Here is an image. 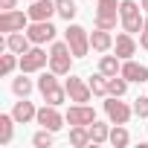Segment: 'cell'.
I'll list each match as a JSON object with an SVG mask.
<instances>
[{
    "label": "cell",
    "mask_w": 148,
    "mask_h": 148,
    "mask_svg": "<svg viewBox=\"0 0 148 148\" xmlns=\"http://www.w3.org/2000/svg\"><path fill=\"white\" fill-rule=\"evenodd\" d=\"M38 90H41V96L47 99V105H61L64 99H67V87H61L58 84V73H44V76L38 79Z\"/></svg>",
    "instance_id": "6da1fadb"
},
{
    "label": "cell",
    "mask_w": 148,
    "mask_h": 148,
    "mask_svg": "<svg viewBox=\"0 0 148 148\" xmlns=\"http://www.w3.org/2000/svg\"><path fill=\"white\" fill-rule=\"evenodd\" d=\"M64 41L70 44V49H73L76 58H84V55L90 52V32H87L84 26H79V23H70V26L64 29Z\"/></svg>",
    "instance_id": "7a4b0ae2"
},
{
    "label": "cell",
    "mask_w": 148,
    "mask_h": 148,
    "mask_svg": "<svg viewBox=\"0 0 148 148\" xmlns=\"http://www.w3.org/2000/svg\"><path fill=\"white\" fill-rule=\"evenodd\" d=\"M142 6L139 3H134V0H122L119 3V23L125 26V32H142V23H145V18H142V12H139Z\"/></svg>",
    "instance_id": "3957f363"
},
{
    "label": "cell",
    "mask_w": 148,
    "mask_h": 148,
    "mask_svg": "<svg viewBox=\"0 0 148 148\" xmlns=\"http://www.w3.org/2000/svg\"><path fill=\"white\" fill-rule=\"evenodd\" d=\"M73 49H70V44L67 41H58V44H52V49H49V70L52 73H58V76H67L70 73V67H73Z\"/></svg>",
    "instance_id": "277c9868"
},
{
    "label": "cell",
    "mask_w": 148,
    "mask_h": 148,
    "mask_svg": "<svg viewBox=\"0 0 148 148\" xmlns=\"http://www.w3.org/2000/svg\"><path fill=\"white\" fill-rule=\"evenodd\" d=\"M47 64H49V55H47L38 44H35L29 52L21 55V73H38V70H44Z\"/></svg>",
    "instance_id": "5b68a950"
},
{
    "label": "cell",
    "mask_w": 148,
    "mask_h": 148,
    "mask_svg": "<svg viewBox=\"0 0 148 148\" xmlns=\"http://www.w3.org/2000/svg\"><path fill=\"white\" fill-rule=\"evenodd\" d=\"M64 87H67L70 102H79V105H87V102H90V96H93L90 84H87L84 79H79V76H70V79L64 82Z\"/></svg>",
    "instance_id": "8992f818"
},
{
    "label": "cell",
    "mask_w": 148,
    "mask_h": 148,
    "mask_svg": "<svg viewBox=\"0 0 148 148\" xmlns=\"http://www.w3.org/2000/svg\"><path fill=\"white\" fill-rule=\"evenodd\" d=\"M105 113H108V119H110L113 125H128L134 108H128L125 102H119V96H110V99L105 102Z\"/></svg>",
    "instance_id": "52a82bcc"
},
{
    "label": "cell",
    "mask_w": 148,
    "mask_h": 148,
    "mask_svg": "<svg viewBox=\"0 0 148 148\" xmlns=\"http://www.w3.org/2000/svg\"><path fill=\"white\" fill-rule=\"evenodd\" d=\"M55 26L49 23V21H32V26H26V35H29V41L32 44H47V41H55Z\"/></svg>",
    "instance_id": "ba28073f"
},
{
    "label": "cell",
    "mask_w": 148,
    "mask_h": 148,
    "mask_svg": "<svg viewBox=\"0 0 148 148\" xmlns=\"http://www.w3.org/2000/svg\"><path fill=\"white\" fill-rule=\"evenodd\" d=\"M26 23H29V15L18 12V9H9L0 15V32H23Z\"/></svg>",
    "instance_id": "9c48e42d"
},
{
    "label": "cell",
    "mask_w": 148,
    "mask_h": 148,
    "mask_svg": "<svg viewBox=\"0 0 148 148\" xmlns=\"http://www.w3.org/2000/svg\"><path fill=\"white\" fill-rule=\"evenodd\" d=\"M64 119H67V125H93L96 122V110L90 108V105H73L67 113H64Z\"/></svg>",
    "instance_id": "30bf717a"
},
{
    "label": "cell",
    "mask_w": 148,
    "mask_h": 148,
    "mask_svg": "<svg viewBox=\"0 0 148 148\" xmlns=\"http://www.w3.org/2000/svg\"><path fill=\"white\" fill-rule=\"evenodd\" d=\"M35 119H38V125H41V128H49V131H61V128H64V122H67V119L58 113V108H55V105H44V108L38 110V116H35Z\"/></svg>",
    "instance_id": "8fae6325"
},
{
    "label": "cell",
    "mask_w": 148,
    "mask_h": 148,
    "mask_svg": "<svg viewBox=\"0 0 148 148\" xmlns=\"http://www.w3.org/2000/svg\"><path fill=\"white\" fill-rule=\"evenodd\" d=\"M29 21H49L52 15H58L55 9V0H32V6L26 9Z\"/></svg>",
    "instance_id": "7c38bea8"
},
{
    "label": "cell",
    "mask_w": 148,
    "mask_h": 148,
    "mask_svg": "<svg viewBox=\"0 0 148 148\" xmlns=\"http://www.w3.org/2000/svg\"><path fill=\"white\" fill-rule=\"evenodd\" d=\"M122 76L128 82H134V84H142V82H148V67L136 64L134 58H128V61H122Z\"/></svg>",
    "instance_id": "4fadbf2b"
},
{
    "label": "cell",
    "mask_w": 148,
    "mask_h": 148,
    "mask_svg": "<svg viewBox=\"0 0 148 148\" xmlns=\"http://www.w3.org/2000/svg\"><path fill=\"white\" fill-rule=\"evenodd\" d=\"M119 21V6H99L96 9V26L99 29H116Z\"/></svg>",
    "instance_id": "5bb4252c"
},
{
    "label": "cell",
    "mask_w": 148,
    "mask_h": 148,
    "mask_svg": "<svg viewBox=\"0 0 148 148\" xmlns=\"http://www.w3.org/2000/svg\"><path fill=\"white\" fill-rule=\"evenodd\" d=\"M113 49H116V55H119L122 61H128V58L136 52V41H134V35H131V32H119L116 41H113Z\"/></svg>",
    "instance_id": "9a60e30c"
},
{
    "label": "cell",
    "mask_w": 148,
    "mask_h": 148,
    "mask_svg": "<svg viewBox=\"0 0 148 148\" xmlns=\"http://www.w3.org/2000/svg\"><path fill=\"white\" fill-rule=\"evenodd\" d=\"M29 44H32V41H29L26 29H23V32H9V35H6V49H9V52L23 55V52H29V49H32Z\"/></svg>",
    "instance_id": "2e32d148"
},
{
    "label": "cell",
    "mask_w": 148,
    "mask_h": 148,
    "mask_svg": "<svg viewBox=\"0 0 148 148\" xmlns=\"http://www.w3.org/2000/svg\"><path fill=\"white\" fill-rule=\"evenodd\" d=\"M12 116L18 119V125H26L29 119H35V116H38V110H35V105H32V102L23 96L21 102H15V108H12Z\"/></svg>",
    "instance_id": "e0dca14e"
},
{
    "label": "cell",
    "mask_w": 148,
    "mask_h": 148,
    "mask_svg": "<svg viewBox=\"0 0 148 148\" xmlns=\"http://www.w3.org/2000/svg\"><path fill=\"white\" fill-rule=\"evenodd\" d=\"M113 47V35H110V29H99L96 26V32H90V49H96V52H108Z\"/></svg>",
    "instance_id": "ac0fdd59"
},
{
    "label": "cell",
    "mask_w": 148,
    "mask_h": 148,
    "mask_svg": "<svg viewBox=\"0 0 148 148\" xmlns=\"http://www.w3.org/2000/svg\"><path fill=\"white\" fill-rule=\"evenodd\" d=\"M70 142L76 145V148H84L90 139V125H70Z\"/></svg>",
    "instance_id": "d6986e66"
},
{
    "label": "cell",
    "mask_w": 148,
    "mask_h": 148,
    "mask_svg": "<svg viewBox=\"0 0 148 148\" xmlns=\"http://www.w3.org/2000/svg\"><path fill=\"white\" fill-rule=\"evenodd\" d=\"M99 73H105V76H119L122 73V58L119 55H102L99 58Z\"/></svg>",
    "instance_id": "ffe728a7"
},
{
    "label": "cell",
    "mask_w": 148,
    "mask_h": 148,
    "mask_svg": "<svg viewBox=\"0 0 148 148\" xmlns=\"http://www.w3.org/2000/svg\"><path fill=\"white\" fill-rule=\"evenodd\" d=\"M15 116L12 113H3L0 116V145H9L12 142V134H15Z\"/></svg>",
    "instance_id": "44dd1931"
},
{
    "label": "cell",
    "mask_w": 148,
    "mask_h": 148,
    "mask_svg": "<svg viewBox=\"0 0 148 148\" xmlns=\"http://www.w3.org/2000/svg\"><path fill=\"white\" fill-rule=\"evenodd\" d=\"M125 90H128V79L122 76V73H119V76H108V96H125Z\"/></svg>",
    "instance_id": "7402d4cb"
},
{
    "label": "cell",
    "mask_w": 148,
    "mask_h": 148,
    "mask_svg": "<svg viewBox=\"0 0 148 148\" xmlns=\"http://www.w3.org/2000/svg\"><path fill=\"white\" fill-rule=\"evenodd\" d=\"M90 139H93V145L108 142V139H110V128H108L105 122H93V125H90Z\"/></svg>",
    "instance_id": "603a6c76"
},
{
    "label": "cell",
    "mask_w": 148,
    "mask_h": 148,
    "mask_svg": "<svg viewBox=\"0 0 148 148\" xmlns=\"http://www.w3.org/2000/svg\"><path fill=\"white\" fill-rule=\"evenodd\" d=\"M113 148H125L128 142H131V134H128V128L125 125H116L113 131H110V139H108Z\"/></svg>",
    "instance_id": "cb8c5ba5"
},
{
    "label": "cell",
    "mask_w": 148,
    "mask_h": 148,
    "mask_svg": "<svg viewBox=\"0 0 148 148\" xmlns=\"http://www.w3.org/2000/svg\"><path fill=\"white\" fill-rule=\"evenodd\" d=\"M55 9H58V15L70 23L73 18H76V12H79V6H76V0H55Z\"/></svg>",
    "instance_id": "d4e9b609"
},
{
    "label": "cell",
    "mask_w": 148,
    "mask_h": 148,
    "mask_svg": "<svg viewBox=\"0 0 148 148\" xmlns=\"http://www.w3.org/2000/svg\"><path fill=\"white\" fill-rule=\"evenodd\" d=\"M12 93H15V96H21V99L32 93V82L26 79V73H21V76H18V79L12 82Z\"/></svg>",
    "instance_id": "484cf974"
},
{
    "label": "cell",
    "mask_w": 148,
    "mask_h": 148,
    "mask_svg": "<svg viewBox=\"0 0 148 148\" xmlns=\"http://www.w3.org/2000/svg\"><path fill=\"white\" fill-rule=\"evenodd\" d=\"M87 84H90L93 96H108V76H105V73H96V76H93Z\"/></svg>",
    "instance_id": "4316f807"
},
{
    "label": "cell",
    "mask_w": 148,
    "mask_h": 148,
    "mask_svg": "<svg viewBox=\"0 0 148 148\" xmlns=\"http://www.w3.org/2000/svg\"><path fill=\"white\" fill-rule=\"evenodd\" d=\"M52 134H55V131H49V128H41V131L32 136V145H35V148H49V145H52Z\"/></svg>",
    "instance_id": "83f0119b"
},
{
    "label": "cell",
    "mask_w": 148,
    "mask_h": 148,
    "mask_svg": "<svg viewBox=\"0 0 148 148\" xmlns=\"http://www.w3.org/2000/svg\"><path fill=\"white\" fill-rule=\"evenodd\" d=\"M3 76H12V70L15 67H21V58H18V52H9V55H3Z\"/></svg>",
    "instance_id": "f1b7e54d"
},
{
    "label": "cell",
    "mask_w": 148,
    "mask_h": 148,
    "mask_svg": "<svg viewBox=\"0 0 148 148\" xmlns=\"http://www.w3.org/2000/svg\"><path fill=\"white\" fill-rule=\"evenodd\" d=\"M134 113L139 119H148V96H136L134 99Z\"/></svg>",
    "instance_id": "f546056e"
},
{
    "label": "cell",
    "mask_w": 148,
    "mask_h": 148,
    "mask_svg": "<svg viewBox=\"0 0 148 148\" xmlns=\"http://www.w3.org/2000/svg\"><path fill=\"white\" fill-rule=\"evenodd\" d=\"M139 47H142V49H148V18H145V23H142V32H139Z\"/></svg>",
    "instance_id": "4dcf8cb0"
},
{
    "label": "cell",
    "mask_w": 148,
    "mask_h": 148,
    "mask_svg": "<svg viewBox=\"0 0 148 148\" xmlns=\"http://www.w3.org/2000/svg\"><path fill=\"white\" fill-rule=\"evenodd\" d=\"M15 6H18V0H0V9H3V12H9Z\"/></svg>",
    "instance_id": "1f68e13d"
},
{
    "label": "cell",
    "mask_w": 148,
    "mask_h": 148,
    "mask_svg": "<svg viewBox=\"0 0 148 148\" xmlns=\"http://www.w3.org/2000/svg\"><path fill=\"white\" fill-rule=\"evenodd\" d=\"M96 3H99V6H119L122 0H96Z\"/></svg>",
    "instance_id": "d6a6232c"
},
{
    "label": "cell",
    "mask_w": 148,
    "mask_h": 148,
    "mask_svg": "<svg viewBox=\"0 0 148 148\" xmlns=\"http://www.w3.org/2000/svg\"><path fill=\"white\" fill-rule=\"evenodd\" d=\"M139 6H142V9H145V12H148V0H139Z\"/></svg>",
    "instance_id": "836d02e7"
}]
</instances>
